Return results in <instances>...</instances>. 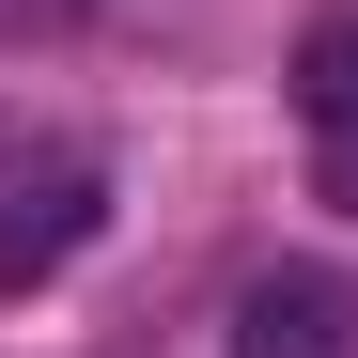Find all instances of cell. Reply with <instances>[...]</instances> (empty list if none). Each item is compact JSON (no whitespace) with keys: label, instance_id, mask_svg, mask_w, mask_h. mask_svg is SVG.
<instances>
[{"label":"cell","instance_id":"7a4b0ae2","mask_svg":"<svg viewBox=\"0 0 358 358\" xmlns=\"http://www.w3.org/2000/svg\"><path fill=\"white\" fill-rule=\"evenodd\" d=\"M234 358H358V280L343 265H265L234 296Z\"/></svg>","mask_w":358,"mask_h":358},{"label":"cell","instance_id":"3957f363","mask_svg":"<svg viewBox=\"0 0 358 358\" xmlns=\"http://www.w3.org/2000/svg\"><path fill=\"white\" fill-rule=\"evenodd\" d=\"M296 125H312V187L358 218V16L296 31Z\"/></svg>","mask_w":358,"mask_h":358},{"label":"cell","instance_id":"277c9868","mask_svg":"<svg viewBox=\"0 0 358 358\" xmlns=\"http://www.w3.org/2000/svg\"><path fill=\"white\" fill-rule=\"evenodd\" d=\"M78 16V0H0V31H63Z\"/></svg>","mask_w":358,"mask_h":358},{"label":"cell","instance_id":"6da1fadb","mask_svg":"<svg viewBox=\"0 0 358 358\" xmlns=\"http://www.w3.org/2000/svg\"><path fill=\"white\" fill-rule=\"evenodd\" d=\"M94 218H109V171H94V156H31V171H0V296L63 280V265L94 250Z\"/></svg>","mask_w":358,"mask_h":358}]
</instances>
